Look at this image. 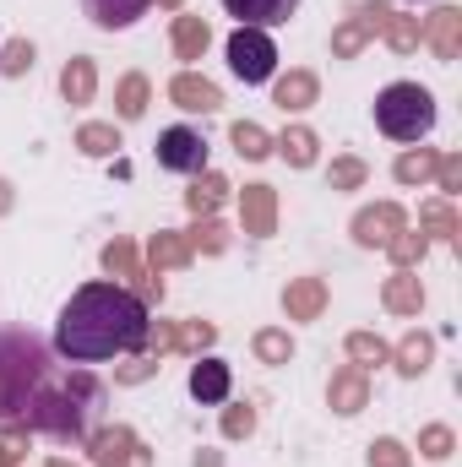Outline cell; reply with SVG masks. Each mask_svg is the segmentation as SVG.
Segmentation results:
<instances>
[{
    "mask_svg": "<svg viewBox=\"0 0 462 467\" xmlns=\"http://www.w3.org/2000/svg\"><path fill=\"white\" fill-rule=\"evenodd\" d=\"M147 299L120 283H82L60 321H55V353L71 364H104L147 343Z\"/></svg>",
    "mask_w": 462,
    "mask_h": 467,
    "instance_id": "cell-1",
    "label": "cell"
},
{
    "mask_svg": "<svg viewBox=\"0 0 462 467\" xmlns=\"http://www.w3.org/2000/svg\"><path fill=\"white\" fill-rule=\"evenodd\" d=\"M99 402H104V386L93 375H66V380H38V391L27 397L22 408V430H38V435H55V441H88L93 419H99Z\"/></svg>",
    "mask_w": 462,
    "mask_h": 467,
    "instance_id": "cell-2",
    "label": "cell"
},
{
    "mask_svg": "<svg viewBox=\"0 0 462 467\" xmlns=\"http://www.w3.org/2000/svg\"><path fill=\"white\" fill-rule=\"evenodd\" d=\"M44 375H49V348L33 332H0V419H16Z\"/></svg>",
    "mask_w": 462,
    "mask_h": 467,
    "instance_id": "cell-3",
    "label": "cell"
},
{
    "mask_svg": "<svg viewBox=\"0 0 462 467\" xmlns=\"http://www.w3.org/2000/svg\"><path fill=\"white\" fill-rule=\"evenodd\" d=\"M375 130L392 141H425L436 130V99L419 82H392L375 99Z\"/></svg>",
    "mask_w": 462,
    "mask_h": 467,
    "instance_id": "cell-4",
    "label": "cell"
},
{
    "mask_svg": "<svg viewBox=\"0 0 462 467\" xmlns=\"http://www.w3.org/2000/svg\"><path fill=\"white\" fill-rule=\"evenodd\" d=\"M229 71L245 88L272 82V71H278V44H272L261 27H234L229 33Z\"/></svg>",
    "mask_w": 462,
    "mask_h": 467,
    "instance_id": "cell-5",
    "label": "cell"
},
{
    "mask_svg": "<svg viewBox=\"0 0 462 467\" xmlns=\"http://www.w3.org/2000/svg\"><path fill=\"white\" fill-rule=\"evenodd\" d=\"M207 136L202 130H191V125H169L163 136H158V169H169V174H207Z\"/></svg>",
    "mask_w": 462,
    "mask_h": 467,
    "instance_id": "cell-6",
    "label": "cell"
},
{
    "mask_svg": "<svg viewBox=\"0 0 462 467\" xmlns=\"http://www.w3.org/2000/svg\"><path fill=\"white\" fill-rule=\"evenodd\" d=\"M224 11H229L239 27H283L294 11H299V0H224Z\"/></svg>",
    "mask_w": 462,
    "mask_h": 467,
    "instance_id": "cell-7",
    "label": "cell"
},
{
    "mask_svg": "<svg viewBox=\"0 0 462 467\" xmlns=\"http://www.w3.org/2000/svg\"><path fill=\"white\" fill-rule=\"evenodd\" d=\"M392 234H403V207H397V202L364 207V213L353 218V239H359V244H392Z\"/></svg>",
    "mask_w": 462,
    "mask_h": 467,
    "instance_id": "cell-8",
    "label": "cell"
},
{
    "mask_svg": "<svg viewBox=\"0 0 462 467\" xmlns=\"http://www.w3.org/2000/svg\"><path fill=\"white\" fill-rule=\"evenodd\" d=\"M93 462L99 467H147V451L136 446V435L131 430H104L99 441H93Z\"/></svg>",
    "mask_w": 462,
    "mask_h": 467,
    "instance_id": "cell-9",
    "label": "cell"
},
{
    "mask_svg": "<svg viewBox=\"0 0 462 467\" xmlns=\"http://www.w3.org/2000/svg\"><path fill=\"white\" fill-rule=\"evenodd\" d=\"M169 99H174L180 109H191V115H213V109L224 104V93H218L207 77H196V71H180V77L169 82Z\"/></svg>",
    "mask_w": 462,
    "mask_h": 467,
    "instance_id": "cell-10",
    "label": "cell"
},
{
    "mask_svg": "<svg viewBox=\"0 0 462 467\" xmlns=\"http://www.w3.org/2000/svg\"><path fill=\"white\" fill-rule=\"evenodd\" d=\"M147 5H152V0H82V11L93 16V27H104V33H120V27H131V22H142Z\"/></svg>",
    "mask_w": 462,
    "mask_h": 467,
    "instance_id": "cell-11",
    "label": "cell"
},
{
    "mask_svg": "<svg viewBox=\"0 0 462 467\" xmlns=\"http://www.w3.org/2000/svg\"><path fill=\"white\" fill-rule=\"evenodd\" d=\"M283 310H289V321H316V316L327 310V283H321V277H299V283H289Z\"/></svg>",
    "mask_w": 462,
    "mask_h": 467,
    "instance_id": "cell-12",
    "label": "cell"
},
{
    "mask_svg": "<svg viewBox=\"0 0 462 467\" xmlns=\"http://www.w3.org/2000/svg\"><path fill=\"white\" fill-rule=\"evenodd\" d=\"M191 397L207 402V408L224 402V397H229V364H224V358H196V364H191Z\"/></svg>",
    "mask_w": 462,
    "mask_h": 467,
    "instance_id": "cell-13",
    "label": "cell"
},
{
    "mask_svg": "<svg viewBox=\"0 0 462 467\" xmlns=\"http://www.w3.org/2000/svg\"><path fill=\"white\" fill-rule=\"evenodd\" d=\"M457 33H462V11L441 5V11L425 22V33H419V38H425V44H430L441 60H457Z\"/></svg>",
    "mask_w": 462,
    "mask_h": 467,
    "instance_id": "cell-14",
    "label": "cell"
},
{
    "mask_svg": "<svg viewBox=\"0 0 462 467\" xmlns=\"http://www.w3.org/2000/svg\"><path fill=\"white\" fill-rule=\"evenodd\" d=\"M327 397H332V408H338V413H359V408L370 402V380H364V369H359V364H353V369H338Z\"/></svg>",
    "mask_w": 462,
    "mask_h": 467,
    "instance_id": "cell-15",
    "label": "cell"
},
{
    "mask_svg": "<svg viewBox=\"0 0 462 467\" xmlns=\"http://www.w3.org/2000/svg\"><path fill=\"white\" fill-rule=\"evenodd\" d=\"M239 213H245V234H272V213H278V202H272V191L267 185H245V202H239Z\"/></svg>",
    "mask_w": 462,
    "mask_h": 467,
    "instance_id": "cell-16",
    "label": "cell"
},
{
    "mask_svg": "<svg viewBox=\"0 0 462 467\" xmlns=\"http://www.w3.org/2000/svg\"><path fill=\"white\" fill-rule=\"evenodd\" d=\"M386 310L392 316H419V305H425V288H419V277H408V272H397L392 283H386Z\"/></svg>",
    "mask_w": 462,
    "mask_h": 467,
    "instance_id": "cell-17",
    "label": "cell"
},
{
    "mask_svg": "<svg viewBox=\"0 0 462 467\" xmlns=\"http://www.w3.org/2000/svg\"><path fill=\"white\" fill-rule=\"evenodd\" d=\"M93 88H99L93 60H71V66L60 71V93H66V104H88V99H93Z\"/></svg>",
    "mask_w": 462,
    "mask_h": 467,
    "instance_id": "cell-18",
    "label": "cell"
},
{
    "mask_svg": "<svg viewBox=\"0 0 462 467\" xmlns=\"http://www.w3.org/2000/svg\"><path fill=\"white\" fill-rule=\"evenodd\" d=\"M202 49H207V22L202 16H174V55L202 60Z\"/></svg>",
    "mask_w": 462,
    "mask_h": 467,
    "instance_id": "cell-19",
    "label": "cell"
},
{
    "mask_svg": "<svg viewBox=\"0 0 462 467\" xmlns=\"http://www.w3.org/2000/svg\"><path fill=\"white\" fill-rule=\"evenodd\" d=\"M316 104V77L310 71H289L278 82V109H310Z\"/></svg>",
    "mask_w": 462,
    "mask_h": 467,
    "instance_id": "cell-20",
    "label": "cell"
},
{
    "mask_svg": "<svg viewBox=\"0 0 462 467\" xmlns=\"http://www.w3.org/2000/svg\"><path fill=\"white\" fill-rule=\"evenodd\" d=\"M278 147H283V158H289L294 169H310V163H316V130H305V125H289V130L278 136Z\"/></svg>",
    "mask_w": 462,
    "mask_h": 467,
    "instance_id": "cell-21",
    "label": "cell"
},
{
    "mask_svg": "<svg viewBox=\"0 0 462 467\" xmlns=\"http://www.w3.org/2000/svg\"><path fill=\"white\" fill-rule=\"evenodd\" d=\"M430 353H436V343H430L425 332H408V337L397 343V369H403V375H419V369L430 364Z\"/></svg>",
    "mask_w": 462,
    "mask_h": 467,
    "instance_id": "cell-22",
    "label": "cell"
},
{
    "mask_svg": "<svg viewBox=\"0 0 462 467\" xmlns=\"http://www.w3.org/2000/svg\"><path fill=\"white\" fill-rule=\"evenodd\" d=\"M224 180L218 174H196V185L185 191V202H191V213H218V202H224Z\"/></svg>",
    "mask_w": 462,
    "mask_h": 467,
    "instance_id": "cell-23",
    "label": "cell"
},
{
    "mask_svg": "<svg viewBox=\"0 0 462 467\" xmlns=\"http://www.w3.org/2000/svg\"><path fill=\"white\" fill-rule=\"evenodd\" d=\"M77 147H82L88 158H110L120 147V130L115 125H82V130H77Z\"/></svg>",
    "mask_w": 462,
    "mask_h": 467,
    "instance_id": "cell-24",
    "label": "cell"
},
{
    "mask_svg": "<svg viewBox=\"0 0 462 467\" xmlns=\"http://www.w3.org/2000/svg\"><path fill=\"white\" fill-rule=\"evenodd\" d=\"M147 255H152V266H185V261H191V244H185L180 234H158V239L147 244Z\"/></svg>",
    "mask_w": 462,
    "mask_h": 467,
    "instance_id": "cell-25",
    "label": "cell"
},
{
    "mask_svg": "<svg viewBox=\"0 0 462 467\" xmlns=\"http://www.w3.org/2000/svg\"><path fill=\"white\" fill-rule=\"evenodd\" d=\"M104 266H110V272H115V277H142V272H136V250H131V244H125V239H115V244H110V250H104ZM142 283H147V288H163V283H158V277H142Z\"/></svg>",
    "mask_w": 462,
    "mask_h": 467,
    "instance_id": "cell-26",
    "label": "cell"
},
{
    "mask_svg": "<svg viewBox=\"0 0 462 467\" xmlns=\"http://www.w3.org/2000/svg\"><path fill=\"white\" fill-rule=\"evenodd\" d=\"M381 33L392 38V49H419V22L414 16H397V11H386V22H381Z\"/></svg>",
    "mask_w": 462,
    "mask_h": 467,
    "instance_id": "cell-27",
    "label": "cell"
},
{
    "mask_svg": "<svg viewBox=\"0 0 462 467\" xmlns=\"http://www.w3.org/2000/svg\"><path fill=\"white\" fill-rule=\"evenodd\" d=\"M234 147H239V158H267V152H272V136H267L261 125L239 119V125H234Z\"/></svg>",
    "mask_w": 462,
    "mask_h": 467,
    "instance_id": "cell-28",
    "label": "cell"
},
{
    "mask_svg": "<svg viewBox=\"0 0 462 467\" xmlns=\"http://www.w3.org/2000/svg\"><path fill=\"white\" fill-rule=\"evenodd\" d=\"M430 174H436V152L419 147V152H403V158H397V180H403V185H425Z\"/></svg>",
    "mask_w": 462,
    "mask_h": 467,
    "instance_id": "cell-29",
    "label": "cell"
},
{
    "mask_svg": "<svg viewBox=\"0 0 462 467\" xmlns=\"http://www.w3.org/2000/svg\"><path fill=\"white\" fill-rule=\"evenodd\" d=\"M348 353L359 358V369H370V364H386V358H392V348H386L375 332H353V337H348Z\"/></svg>",
    "mask_w": 462,
    "mask_h": 467,
    "instance_id": "cell-30",
    "label": "cell"
},
{
    "mask_svg": "<svg viewBox=\"0 0 462 467\" xmlns=\"http://www.w3.org/2000/svg\"><path fill=\"white\" fill-rule=\"evenodd\" d=\"M147 115V77H125L120 82V119H142Z\"/></svg>",
    "mask_w": 462,
    "mask_h": 467,
    "instance_id": "cell-31",
    "label": "cell"
},
{
    "mask_svg": "<svg viewBox=\"0 0 462 467\" xmlns=\"http://www.w3.org/2000/svg\"><path fill=\"white\" fill-rule=\"evenodd\" d=\"M386 250H392V261H397V266L408 272L414 261H425V250H430V239H425V234H392V244H386Z\"/></svg>",
    "mask_w": 462,
    "mask_h": 467,
    "instance_id": "cell-32",
    "label": "cell"
},
{
    "mask_svg": "<svg viewBox=\"0 0 462 467\" xmlns=\"http://www.w3.org/2000/svg\"><path fill=\"white\" fill-rule=\"evenodd\" d=\"M256 353H261L267 364H289V358H294V337H289V332H256Z\"/></svg>",
    "mask_w": 462,
    "mask_h": 467,
    "instance_id": "cell-33",
    "label": "cell"
},
{
    "mask_svg": "<svg viewBox=\"0 0 462 467\" xmlns=\"http://www.w3.org/2000/svg\"><path fill=\"white\" fill-rule=\"evenodd\" d=\"M0 71H5V77H22V71H33V44H27V38H11V44L0 49Z\"/></svg>",
    "mask_w": 462,
    "mask_h": 467,
    "instance_id": "cell-34",
    "label": "cell"
},
{
    "mask_svg": "<svg viewBox=\"0 0 462 467\" xmlns=\"http://www.w3.org/2000/svg\"><path fill=\"white\" fill-rule=\"evenodd\" d=\"M425 229L441 234V239H452V234H457V213H452V202H446V196L425 207Z\"/></svg>",
    "mask_w": 462,
    "mask_h": 467,
    "instance_id": "cell-35",
    "label": "cell"
},
{
    "mask_svg": "<svg viewBox=\"0 0 462 467\" xmlns=\"http://www.w3.org/2000/svg\"><path fill=\"white\" fill-rule=\"evenodd\" d=\"M419 451H425V457H436V462H441V457H452V430H446V424H430V430L419 435Z\"/></svg>",
    "mask_w": 462,
    "mask_h": 467,
    "instance_id": "cell-36",
    "label": "cell"
},
{
    "mask_svg": "<svg viewBox=\"0 0 462 467\" xmlns=\"http://www.w3.org/2000/svg\"><path fill=\"white\" fill-rule=\"evenodd\" d=\"M364 185V163L359 158H338L332 163V191H359Z\"/></svg>",
    "mask_w": 462,
    "mask_h": 467,
    "instance_id": "cell-37",
    "label": "cell"
},
{
    "mask_svg": "<svg viewBox=\"0 0 462 467\" xmlns=\"http://www.w3.org/2000/svg\"><path fill=\"white\" fill-rule=\"evenodd\" d=\"M364 38H370V33L348 16L343 27H338V38H332V55H359V49H364Z\"/></svg>",
    "mask_w": 462,
    "mask_h": 467,
    "instance_id": "cell-38",
    "label": "cell"
},
{
    "mask_svg": "<svg viewBox=\"0 0 462 467\" xmlns=\"http://www.w3.org/2000/svg\"><path fill=\"white\" fill-rule=\"evenodd\" d=\"M185 244H191V250H207V255H218L229 239H224V229H218V223H202V229H191V239H185Z\"/></svg>",
    "mask_w": 462,
    "mask_h": 467,
    "instance_id": "cell-39",
    "label": "cell"
},
{
    "mask_svg": "<svg viewBox=\"0 0 462 467\" xmlns=\"http://www.w3.org/2000/svg\"><path fill=\"white\" fill-rule=\"evenodd\" d=\"M370 467H408V451L397 441H375L370 446Z\"/></svg>",
    "mask_w": 462,
    "mask_h": 467,
    "instance_id": "cell-40",
    "label": "cell"
},
{
    "mask_svg": "<svg viewBox=\"0 0 462 467\" xmlns=\"http://www.w3.org/2000/svg\"><path fill=\"white\" fill-rule=\"evenodd\" d=\"M250 430H256V413H250V408H229V413H224V435H229V441L250 435Z\"/></svg>",
    "mask_w": 462,
    "mask_h": 467,
    "instance_id": "cell-41",
    "label": "cell"
},
{
    "mask_svg": "<svg viewBox=\"0 0 462 467\" xmlns=\"http://www.w3.org/2000/svg\"><path fill=\"white\" fill-rule=\"evenodd\" d=\"M174 343H185V348H207V343H213V327H207V321H191L185 332H174Z\"/></svg>",
    "mask_w": 462,
    "mask_h": 467,
    "instance_id": "cell-42",
    "label": "cell"
},
{
    "mask_svg": "<svg viewBox=\"0 0 462 467\" xmlns=\"http://www.w3.org/2000/svg\"><path fill=\"white\" fill-rule=\"evenodd\" d=\"M436 174H441V191L452 196V191H457V180H462V158H441V163H436Z\"/></svg>",
    "mask_w": 462,
    "mask_h": 467,
    "instance_id": "cell-43",
    "label": "cell"
},
{
    "mask_svg": "<svg viewBox=\"0 0 462 467\" xmlns=\"http://www.w3.org/2000/svg\"><path fill=\"white\" fill-rule=\"evenodd\" d=\"M16 457H22V451H11V446L0 441V467H16Z\"/></svg>",
    "mask_w": 462,
    "mask_h": 467,
    "instance_id": "cell-44",
    "label": "cell"
},
{
    "mask_svg": "<svg viewBox=\"0 0 462 467\" xmlns=\"http://www.w3.org/2000/svg\"><path fill=\"white\" fill-rule=\"evenodd\" d=\"M5 207H11V185L0 180V213H5Z\"/></svg>",
    "mask_w": 462,
    "mask_h": 467,
    "instance_id": "cell-45",
    "label": "cell"
},
{
    "mask_svg": "<svg viewBox=\"0 0 462 467\" xmlns=\"http://www.w3.org/2000/svg\"><path fill=\"white\" fill-rule=\"evenodd\" d=\"M163 5H180V0H163Z\"/></svg>",
    "mask_w": 462,
    "mask_h": 467,
    "instance_id": "cell-46",
    "label": "cell"
},
{
    "mask_svg": "<svg viewBox=\"0 0 462 467\" xmlns=\"http://www.w3.org/2000/svg\"><path fill=\"white\" fill-rule=\"evenodd\" d=\"M49 467H66V462H49Z\"/></svg>",
    "mask_w": 462,
    "mask_h": 467,
    "instance_id": "cell-47",
    "label": "cell"
}]
</instances>
